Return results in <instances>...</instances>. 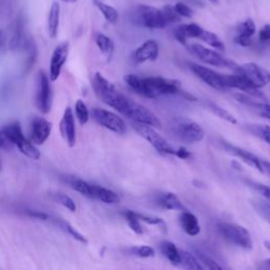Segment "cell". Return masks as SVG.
<instances>
[{"mask_svg":"<svg viewBox=\"0 0 270 270\" xmlns=\"http://www.w3.org/2000/svg\"><path fill=\"white\" fill-rule=\"evenodd\" d=\"M190 52L193 54L195 57L202 60L203 63L219 68H227L232 71H235L236 73H240V66L236 61L231 59L223 57L220 53L215 52L211 49H208L200 44H192L189 46Z\"/></svg>","mask_w":270,"mask_h":270,"instance_id":"obj_4","label":"cell"},{"mask_svg":"<svg viewBox=\"0 0 270 270\" xmlns=\"http://www.w3.org/2000/svg\"><path fill=\"white\" fill-rule=\"evenodd\" d=\"M248 184L253 187L255 190H257L260 194H262L267 201L270 202V187L265 186L263 184L257 183V182H248Z\"/></svg>","mask_w":270,"mask_h":270,"instance_id":"obj_44","label":"cell"},{"mask_svg":"<svg viewBox=\"0 0 270 270\" xmlns=\"http://www.w3.org/2000/svg\"><path fill=\"white\" fill-rule=\"evenodd\" d=\"M52 131V123L45 118L36 117L32 120L30 130V140L34 145H43L49 138Z\"/></svg>","mask_w":270,"mask_h":270,"instance_id":"obj_16","label":"cell"},{"mask_svg":"<svg viewBox=\"0 0 270 270\" xmlns=\"http://www.w3.org/2000/svg\"><path fill=\"white\" fill-rule=\"evenodd\" d=\"M0 171H2V159H0Z\"/></svg>","mask_w":270,"mask_h":270,"instance_id":"obj_57","label":"cell"},{"mask_svg":"<svg viewBox=\"0 0 270 270\" xmlns=\"http://www.w3.org/2000/svg\"><path fill=\"white\" fill-rule=\"evenodd\" d=\"M138 15L142 26L148 29H164L168 25L161 9L151 6H139Z\"/></svg>","mask_w":270,"mask_h":270,"instance_id":"obj_11","label":"cell"},{"mask_svg":"<svg viewBox=\"0 0 270 270\" xmlns=\"http://www.w3.org/2000/svg\"><path fill=\"white\" fill-rule=\"evenodd\" d=\"M265 264L268 265V266H270V259H268L267 261H265Z\"/></svg>","mask_w":270,"mask_h":270,"instance_id":"obj_56","label":"cell"},{"mask_svg":"<svg viewBox=\"0 0 270 270\" xmlns=\"http://www.w3.org/2000/svg\"><path fill=\"white\" fill-rule=\"evenodd\" d=\"M223 146L225 147V149L229 153L236 155L237 157H239L243 161H245V163L247 165H249L250 167H253V168H255V169H257L263 173L261 159L258 156H256L254 153H251V152H249L243 148L233 146V145H231V143H228V142H223Z\"/></svg>","mask_w":270,"mask_h":270,"instance_id":"obj_19","label":"cell"},{"mask_svg":"<svg viewBox=\"0 0 270 270\" xmlns=\"http://www.w3.org/2000/svg\"><path fill=\"white\" fill-rule=\"evenodd\" d=\"M196 257H197V260H199V262L201 264H203L205 267L209 268V269H221L222 266L219 265L217 262H215L214 260H212L210 257L202 254V253H199L197 251L196 253Z\"/></svg>","mask_w":270,"mask_h":270,"instance_id":"obj_41","label":"cell"},{"mask_svg":"<svg viewBox=\"0 0 270 270\" xmlns=\"http://www.w3.org/2000/svg\"><path fill=\"white\" fill-rule=\"evenodd\" d=\"M261 164H262V168H263V172L267 173L270 176V163L267 160H261Z\"/></svg>","mask_w":270,"mask_h":270,"instance_id":"obj_51","label":"cell"},{"mask_svg":"<svg viewBox=\"0 0 270 270\" xmlns=\"http://www.w3.org/2000/svg\"><path fill=\"white\" fill-rule=\"evenodd\" d=\"M56 222H57L58 226L63 230H65L67 233H69V235L71 237H73L76 241H78V242H80L82 244H88V240L81 235L80 232H78L73 226H72L71 224H69V223H67V222H65L63 220H56Z\"/></svg>","mask_w":270,"mask_h":270,"instance_id":"obj_34","label":"cell"},{"mask_svg":"<svg viewBox=\"0 0 270 270\" xmlns=\"http://www.w3.org/2000/svg\"><path fill=\"white\" fill-rule=\"evenodd\" d=\"M4 41H5V36H4V33H3V31L0 30V48H2V46H3Z\"/></svg>","mask_w":270,"mask_h":270,"instance_id":"obj_52","label":"cell"},{"mask_svg":"<svg viewBox=\"0 0 270 270\" xmlns=\"http://www.w3.org/2000/svg\"><path fill=\"white\" fill-rule=\"evenodd\" d=\"M93 87L96 95L101 101L113 108L114 110L118 111L120 114L124 115L130 103V98L120 93L112 82L105 78L98 72L95 73Z\"/></svg>","mask_w":270,"mask_h":270,"instance_id":"obj_2","label":"cell"},{"mask_svg":"<svg viewBox=\"0 0 270 270\" xmlns=\"http://www.w3.org/2000/svg\"><path fill=\"white\" fill-rule=\"evenodd\" d=\"M202 41L206 43L207 45H209L210 47L214 48L215 50H219V51H224L225 50V45L224 43L221 40V38L219 37V36L217 34H214L210 31H207V30H203L200 38Z\"/></svg>","mask_w":270,"mask_h":270,"instance_id":"obj_30","label":"cell"},{"mask_svg":"<svg viewBox=\"0 0 270 270\" xmlns=\"http://www.w3.org/2000/svg\"><path fill=\"white\" fill-rule=\"evenodd\" d=\"M36 107L44 113L48 114L52 108V88L50 78L44 71H39L37 75V92H36Z\"/></svg>","mask_w":270,"mask_h":270,"instance_id":"obj_9","label":"cell"},{"mask_svg":"<svg viewBox=\"0 0 270 270\" xmlns=\"http://www.w3.org/2000/svg\"><path fill=\"white\" fill-rule=\"evenodd\" d=\"M75 114L80 124L84 126L89 121L90 113L88 110V107L81 99H78L75 103Z\"/></svg>","mask_w":270,"mask_h":270,"instance_id":"obj_36","label":"cell"},{"mask_svg":"<svg viewBox=\"0 0 270 270\" xmlns=\"http://www.w3.org/2000/svg\"><path fill=\"white\" fill-rule=\"evenodd\" d=\"M123 116L130 118L132 121L148 124L151 126V127L160 128L161 126L158 117L155 114H153L149 109H147L146 107L133 101L132 99L130 100L128 109L126 111Z\"/></svg>","mask_w":270,"mask_h":270,"instance_id":"obj_10","label":"cell"},{"mask_svg":"<svg viewBox=\"0 0 270 270\" xmlns=\"http://www.w3.org/2000/svg\"><path fill=\"white\" fill-rule=\"evenodd\" d=\"M235 97H236V99L238 101H240L241 103H243L246 107H248L249 109L253 111L255 114L270 120V105L269 103L255 101L251 98H249L248 95H244V94H241V93L236 94Z\"/></svg>","mask_w":270,"mask_h":270,"instance_id":"obj_20","label":"cell"},{"mask_svg":"<svg viewBox=\"0 0 270 270\" xmlns=\"http://www.w3.org/2000/svg\"><path fill=\"white\" fill-rule=\"evenodd\" d=\"M175 155L182 159H187L190 157V152L185 147H181L175 150Z\"/></svg>","mask_w":270,"mask_h":270,"instance_id":"obj_50","label":"cell"},{"mask_svg":"<svg viewBox=\"0 0 270 270\" xmlns=\"http://www.w3.org/2000/svg\"><path fill=\"white\" fill-rule=\"evenodd\" d=\"M160 251L173 265H179L181 264V259H179V249L176 248V246L169 242V241H164L160 243Z\"/></svg>","mask_w":270,"mask_h":270,"instance_id":"obj_28","label":"cell"},{"mask_svg":"<svg viewBox=\"0 0 270 270\" xmlns=\"http://www.w3.org/2000/svg\"><path fill=\"white\" fill-rule=\"evenodd\" d=\"M224 81L227 88H235V89L241 90V91L247 93L249 96L258 98V99H262V100L266 99V96L263 94L260 88L251 84L242 74H238V73L233 74V75L224 74Z\"/></svg>","mask_w":270,"mask_h":270,"instance_id":"obj_12","label":"cell"},{"mask_svg":"<svg viewBox=\"0 0 270 270\" xmlns=\"http://www.w3.org/2000/svg\"><path fill=\"white\" fill-rule=\"evenodd\" d=\"M25 213L28 215L30 218L36 219V220H40V221H47L49 219V214L43 212V211H38V210H30L27 209L25 210Z\"/></svg>","mask_w":270,"mask_h":270,"instance_id":"obj_46","label":"cell"},{"mask_svg":"<svg viewBox=\"0 0 270 270\" xmlns=\"http://www.w3.org/2000/svg\"><path fill=\"white\" fill-rule=\"evenodd\" d=\"M60 19V6L58 3H53L48 16V32L51 38H55L58 34Z\"/></svg>","mask_w":270,"mask_h":270,"instance_id":"obj_25","label":"cell"},{"mask_svg":"<svg viewBox=\"0 0 270 270\" xmlns=\"http://www.w3.org/2000/svg\"><path fill=\"white\" fill-rule=\"evenodd\" d=\"M132 214L134 215V217L139 220L140 222H145V223H148L150 225H159V224H163L164 221L159 219V218H155V217H150V215H145V214H140V213H137V212H134V211H131Z\"/></svg>","mask_w":270,"mask_h":270,"instance_id":"obj_43","label":"cell"},{"mask_svg":"<svg viewBox=\"0 0 270 270\" xmlns=\"http://www.w3.org/2000/svg\"><path fill=\"white\" fill-rule=\"evenodd\" d=\"M158 54H159L158 44L153 39H149L135 50L133 54V59L137 64L154 61L157 59Z\"/></svg>","mask_w":270,"mask_h":270,"instance_id":"obj_18","label":"cell"},{"mask_svg":"<svg viewBox=\"0 0 270 270\" xmlns=\"http://www.w3.org/2000/svg\"><path fill=\"white\" fill-rule=\"evenodd\" d=\"M124 81L127 82L133 91L147 98H155L160 95L179 93L190 100H195L194 96L184 91L181 82L176 79H168L163 77L139 78L134 74H128L124 76Z\"/></svg>","mask_w":270,"mask_h":270,"instance_id":"obj_1","label":"cell"},{"mask_svg":"<svg viewBox=\"0 0 270 270\" xmlns=\"http://www.w3.org/2000/svg\"><path fill=\"white\" fill-rule=\"evenodd\" d=\"M91 193H92L91 199L98 200L106 204H117L120 201L117 193L98 185L91 184Z\"/></svg>","mask_w":270,"mask_h":270,"instance_id":"obj_22","label":"cell"},{"mask_svg":"<svg viewBox=\"0 0 270 270\" xmlns=\"http://www.w3.org/2000/svg\"><path fill=\"white\" fill-rule=\"evenodd\" d=\"M95 41H96L98 49L100 50V52L103 54L105 57L107 58V60L110 61L113 57L114 50H115L113 40L110 37L106 36L105 34H97Z\"/></svg>","mask_w":270,"mask_h":270,"instance_id":"obj_27","label":"cell"},{"mask_svg":"<svg viewBox=\"0 0 270 270\" xmlns=\"http://www.w3.org/2000/svg\"><path fill=\"white\" fill-rule=\"evenodd\" d=\"M123 217L126 219V221H127L130 229L135 232L136 235H142L143 233V229H142V226L140 225V221L137 220L134 215L132 214V212L130 210L128 211H124L123 212Z\"/></svg>","mask_w":270,"mask_h":270,"instance_id":"obj_38","label":"cell"},{"mask_svg":"<svg viewBox=\"0 0 270 270\" xmlns=\"http://www.w3.org/2000/svg\"><path fill=\"white\" fill-rule=\"evenodd\" d=\"M264 245H265V247L270 251V242L266 241V242H264Z\"/></svg>","mask_w":270,"mask_h":270,"instance_id":"obj_54","label":"cell"},{"mask_svg":"<svg viewBox=\"0 0 270 270\" xmlns=\"http://www.w3.org/2000/svg\"><path fill=\"white\" fill-rule=\"evenodd\" d=\"M10 49L11 50H20L27 47V38L25 35V19L20 15L15 22V26L13 29L12 37L10 39Z\"/></svg>","mask_w":270,"mask_h":270,"instance_id":"obj_21","label":"cell"},{"mask_svg":"<svg viewBox=\"0 0 270 270\" xmlns=\"http://www.w3.org/2000/svg\"><path fill=\"white\" fill-rule=\"evenodd\" d=\"M131 253L132 255L142 259L153 258L155 256V250L151 246H136L131 248Z\"/></svg>","mask_w":270,"mask_h":270,"instance_id":"obj_39","label":"cell"},{"mask_svg":"<svg viewBox=\"0 0 270 270\" xmlns=\"http://www.w3.org/2000/svg\"><path fill=\"white\" fill-rule=\"evenodd\" d=\"M251 84L258 88L267 86L270 82V72L255 63H247L240 66V73Z\"/></svg>","mask_w":270,"mask_h":270,"instance_id":"obj_13","label":"cell"},{"mask_svg":"<svg viewBox=\"0 0 270 270\" xmlns=\"http://www.w3.org/2000/svg\"><path fill=\"white\" fill-rule=\"evenodd\" d=\"M179 259H181V264L185 268L191 269V270H203L204 266L199 262L194 256L187 253L185 250H179Z\"/></svg>","mask_w":270,"mask_h":270,"instance_id":"obj_31","label":"cell"},{"mask_svg":"<svg viewBox=\"0 0 270 270\" xmlns=\"http://www.w3.org/2000/svg\"><path fill=\"white\" fill-rule=\"evenodd\" d=\"M14 147L11 140L7 137L5 132L2 130L0 131V150H10Z\"/></svg>","mask_w":270,"mask_h":270,"instance_id":"obj_48","label":"cell"},{"mask_svg":"<svg viewBox=\"0 0 270 270\" xmlns=\"http://www.w3.org/2000/svg\"><path fill=\"white\" fill-rule=\"evenodd\" d=\"M60 132L68 146L74 147L76 143V128L73 111L70 107L65 110L60 121Z\"/></svg>","mask_w":270,"mask_h":270,"instance_id":"obj_17","label":"cell"},{"mask_svg":"<svg viewBox=\"0 0 270 270\" xmlns=\"http://www.w3.org/2000/svg\"><path fill=\"white\" fill-rule=\"evenodd\" d=\"M217 228L218 231L220 232V235L229 243L235 244L247 250L253 249L254 247L253 239H251L249 231L245 227L237 224L219 223Z\"/></svg>","mask_w":270,"mask_h":270,"instance_id":"obj_6","label":"cell"},{"mask_svg":"<svg viewBox=\"0 0 270 270\" xmlns=\"http://www.w3.org/2000/svg\"><path fill=\"white\" fill-rule=\"evenodd\" d=\"M3 131L7 135V137L11 140L14 146H16L19 151L28 156L31 159H38L40 157L39 150L36 148L34 143L28 139L22 129V124L18 121L11 122L5 126Z\"/></svg>","mask_w":270,"mask_h":270,"instance_id":"obj_3","label":"cell"},{"mask_svg":"<svg viewBox=\"0 0 270 270\" xmlns=\"http://www.w3.org/2000/svg\"><path fill=\"white\" fill-rule=\"evenodd\" d=\"M94 4L97 7V9L100 11V13L102 14V16L105 17V19L108 23L112 24V25H115L117 23L119 15H118V12L115 8L100 2V0H94Z\"/></svg>","mask_w":270,"mask_h":270,"instance_id":"obj_29","label":"cell"},{"mask_svg":"<svg viewBox=\"0 0 270 270\" xmlns=\"http://www.w3.org/2000/svg\"><path fill=\"white\" fill-rule=\"evenodd\" d=\"M69 56V44L67 41L59 44L54 50L50 61V80L55 81L58 79L61 69Z\"/></svg>","mask_w":270,"mask_h":270,"instance_id":"obj_15","label":"cell"},{"mask_svg":"<svg viewBox=\"0 0 270 270\" xmlns=\"http://www.w3.org/2000/svg\"><path fill=\"white\" fill-rule=\"evenodd\" d=\"M235 41L242 47H249L251 45V43H253V40H251L250 37H244V36H239V35L236 36Z\"/></svg>","mask_w":270,"mask_h":270,"instance_id":"obj_49","label":"cell"},{"mask_svg":"<svg viewBox=\"0 0 270 270\" xmlns=\"http://www.w3.org/2000/svg\"><path fill=\"white\" fill-rule=\"evenodd\" d=\"M189 66L193 73L209 87L215 90H220V91H224V90L228 89L224 81V74L217 73L215 71L197 64H190Z\"/></svg>","mask_w":270,"mask_h":270,"instance_id":"obj_14","label":"cell"},{"mask_svg":"<svg viewBox=\"0 0 270 270\" xmlns=\"http://www.w3.org/2000/svg\"><path fill=\"white\" fill-rule=\"evenodd\" d=\"M92 116L101 127L114 133L124 134L127 132V126H126V122L122 120V118L111 111L100 109V108H95V109L92 110Z\"/></svg>","mask_w":270,"mask_h":270,"instance_id":"obj_8","label":"cell"},{"mask_svg":"<svg viewBox=\"0 0 270 270\" xmlns=\"http://www.w3.org/2000/svg\"><path fill=\"white\" fill-rule=\"evenodd\" d=\"M259 40L262 44L270 43V25H265L259 32Z\"/></svg>","mask_w":270,"mask_h":270,"instance_id":"obj_47","label":"cell"},{"mask_svg":"<svg viewBox=\"0 0 270 270\" xmlns=\"http://www.w3.org/2000/svg\"><path fill=\"white\" fill-rule=\"evenodd\" d=\"M132 127L137 132V134H139L143 139H146L159 153L175 155V149L163 136L159 135L151 126L133 121Z\"/></svg>","mask_w":270,"mask_h":270,"instance_id":"obj_7","label":"cell"},{"mask_svg":"<svg viewBox=\"0 0 270 270\" xmlns=\"http://www.w3.org/2000/svg\"><path fill=\"white\" fill-rule=\"evenodd\" d=\"M158 205L160 207H163L164 209L167 210H176V211H186V208L182 204V202L179 201L178 197L171 192H167L161 194L158 197Z\"/></svg>","mask_w":270,"mask_h":270,"instance_id":"obj_26","label":"cell"},{"mask_svg":"<svg viewBox=\"0 0 270 270\" xmlns=\"http://www.w3.org/2000/svg\"><path fill=\"white\" fill-rule=\"evenodd\" d=\"M256 24L253 19H246L245 22L241 23L237 28V34L239 36H244V37L250 38H253V36L256 34Z\"/></svg>","mask_w":270,"mask_h":270,"instance_id":"obj_33","label":"cell"},{"mask_svg":"<svg viewBox=\"0 0 270 270\" xmlns=\"http://www.w3.org/2000/svg\"><path fill=\"white\" fill-rule=\"evenodd\" d=\"M174 9L176 11V13L181 16V17H185V18H191L193 16V11L185 4L183 3H177L174 6Z\"/></svg>","mask_w":270,"mask_h":270,"instance_id":"obj_45","label":"cell"},{"mask_svg":"<svg viewBox=\"0 0 270 270\" xmlns=\"http://www.w3.org/2000/svg\"><path fill=\"white\" fill-rule=\"evenodd\" d=\"M179 223H181L183 230L188 236L195 237L201 232V226L196 217L191 212H188L187 210L182 212L181 218H179Z\"/></svg>","mask_w":270,"mask_h":270,"instance_id":"obj_23","label":"cell"},{"mask_svg":"<svg viewBox=\"0 0 270 270\" xmlns=\"http://www.w3.org/2000/svg\"><path fill=\"white\" fill-rule=\"evenodd\" d=\"M61 178H63V181L66 184H68L72 189L79 192L84 196H87V197H90V199H91V196H92L91 184L84 181V179H81L77 176H73V175H65Z\"/></svg>","mask_w":270,"mask_h":270,"instance_id":"obj_24","label":"cell"},{"mask_svg":"<svg viewBox=\"0 0 270 270\" xmlns=\"http://www.w3.org/2000/svg\"><path fill=\"white\" fill-rule=\"evenodd\" d=\"M209 107H210L211 111L215 115H218L220 118H222V119H224V120H226V121H228V122H230L232 124H236L238 122V120H237V118L235 116H233L232 114H230L227 110L223 109V108H221L220 106L214 105V103H210Z\"/></svg>","mask_w":270,"mask_h":270,"instance_id":"obj_37","label":"cell"},{"mask_svg":"<svg viewBox=\"0 0 270 270\" xmlns=\"http://www.w3.org/2000/svg\"><path fill=\"white\" fill-rule=\"evenodd\" d=\"M52 199L55 201L56 203L63 205L67 209H69L71 212L76 211V204L75 202L71 199L70 196L64 194V193H53Z\"/></svg>","mask_w":270,"mask_h":270,"instance_id":"obj_35","label":"cell"},{"mask_svg":"<svg viewBox=\"0 0 270 270\" xmlns=\"http://www.w3.org/2000/svg\"><path fill=\"white\" fill-rule=\"evenodd\" d=\"M257 212L261 215V217L270 224V204L264 203V202H259L255 204Z\"/></svg>","mask_w":270,"mask_h":270,"instance_id":"obj_42","label":"cell"},{"mask_svg":"<svg viewBox=\"0 0 270 270\" xmlns=\"http://www.w3.org/2000/svg\"><path fill=\"white\" fill-rule=\"evenodd\" d=\"M161 11H163V13H164V16L166 18V22H167L168 25L169 24L179 23V22L182 20V17L176 13V11H175L173 6L167 5L163 9H161Z\"/></svg>","mask_w":270,"mask_h":270,"instance_id":"obj_40","label":"cell"},{"mask_svg":"<svg viewBox=\"0 0 270 270\" xmlns=\"http://www.w3.org/2000/svg\"><path fill=\"white\" fill-rule=\"evenodd\" d=\"M61 2H64L66 4H74V3L78 2V0H61Z\"/></svg>","mask_w":270,"mask_h":270,"instance_id":"obj_53","label":"cell"},{"mask_svg":"<svg viewBox=\"0 0 270 270\" xmlns=\"http://www.w3.org/2000/svg\"><path fill=\"white\" fill-rule=\"evenodd\" d=\"M209 2L212 4H219V0H209Z\"/></svg>","mask_w":270,"mask_h":270,"instance_id":"obj_55","label":"cell"},{"mask_svg":"<svg viewBox=\"0 0 270 270\" xmlns=\"http://www.w3.org/2000/svg\"><path fill=\"white\" fill-rule=\"evenodd\" d=\"M248 129L251 133L260 137L262 140L270 145V127L267 124H249Z\"/></svg>","mask_w":270,"mask_h":270,"instance_id":"obj_32","label":"cell"},{"mask_svg":"<svg viewBox=\"0 0 270 270\" xmlns=\"http://www.w3.org/2000/svg\"><path fill=\"white\" fill-rule=\"evenodd\" d=\"M170 128L174 136L185 143L199 142L205 136V131L199 123L186 118L174 120Z\"/></svg>","mask_w":270,"mask_h":270,"instance_id":"obj_5","label":"cell"}]
</instances>
